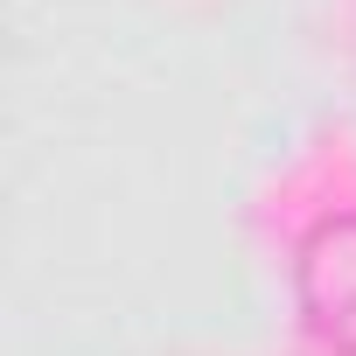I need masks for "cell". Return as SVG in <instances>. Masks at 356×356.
Here are the masks:
<instances>
[{"label": "cell", "mask_w": 356, "mask_h": 356, "mask_svg": "<svg viewBox=\"0 0 356 356\" xmlns=\"http://www.w3.org/2000/svg\"><path fill=\"white\" fill-rule=\"evenodd\" d=\"M293 300L321 349L356 356V210H328L307 224L293 252Z\"/></svg>", "instance_id": "1"}]
</instances>
